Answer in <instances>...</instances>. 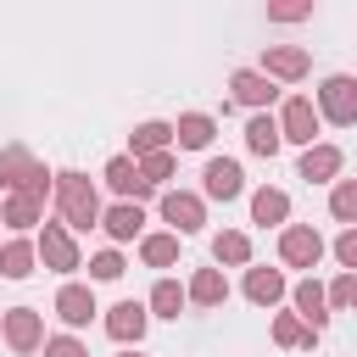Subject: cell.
I'll return each instance as SVG.
<instances>
[{"label":"cell","instance_id":"obj_17","mask_svg":"<svg viewBox=\"0 0 357 357\" xmlns=\"http://www.w3.org/2000/svg\"><path fill=\"white\" fill-rule=\"evenodd\" d=\"M245 296H251L257 307H273V301L284 296V279H279L273 268H251V273H245Z\"/></svg>","mask_w":357,"mask_h":357},{"label":"cell","instance_id":"obj_8","mask_svg":"<svg viewBox=\"0 0 357 357\" xmlns=\"http://www.w3.org/2000/svg\"><path fill=\"white\" fill-rule=\"evenodd\" d=\"M6 340H11V351H33V346L45 340L39 312H33V307H11V312H6Z\"/></svg>","mask_w":357,"mask_h":357},{"label":"cell","instance_id":"obj_34","mask_svg":"<svg viewBox=\"0 0 357 357\" xmlns=\"http://www.w3.org/2000/svg\"><path fill=\"white\" fill-rule=\"evenodd\" d=\"M45 357H89L73 335H56V340H45Z\"/></svg>","mask_w":357,"mask_h":357},{"label":"cell","instance_id":"obj_2","mask_svg":"<svg viewBox=\"0 0 357 357\" xmlns=\"http://www.w3.org/2000/svg\"><path fill=\"white\" fill-rule=\"evenodd\" d=\"M318 112H324L329 123L351 128V123H357V78H346V73L324 78V89H318Z\"/></svg>","mask_w":357,"mask_h":357},{"label":"cell","instance_id":"obj_35","mask_svg":"<svg viewBox=\"0 0 357 357\" xmlns=\"http://www.w3.org/2000/svg\"><path fill=\"white\" fill-rule=\"evenodd\" d=\"M335 257H340L346 268H357V229H346V234L335 240Z\"/></svg>","mask_w":357,"mask_h":357},{"label":"cell","instance_id":"obj_13","mask_svg":"<svg viewBox=\"0 0 357 357\" xmlns=\"http://www.w3.org/2000/svg\"><path fill=\"white\" fill-rule=\"evenodd\" d=\"M262 67H268L273 78H301V73H307V50H296V45H268V50H262Z\"/></svg>","mask_w":357,"mask_h":357},{"label":"cell","instance_id":"obj_4","mask_svg":"<svg viewBox=\"0 0 357 357\" xmlns=\"http://www.w3.org/2000/svg\"><path fill=\"white\" fill-rule=\"evenodd\" d=\"M279 257H284L290 268H312V262L324 257V240H318V229H307V223H290V229L279 234Z\"/></svg>","mask_w":357,"mask_h":357},{"label":"cell","instance_id":"obj_1","mask_svg":"<svg viewBox=\"0 0 357 357\" xmlns=\"http://www.w3.org/2000/svg\"><path fill=\"white\" fill-rule=\"evenodd\" d=\"M56 201H61V218H67L73 229L100 223V195H95V184H89L84 173H56Z\"/></svg>","mask_w":357,"mask_h":357},{"label":"cell","instance_id":"obj_16","mask_svg":"<svg viewBox=\"0 0 357 357\" xmlns=\"http://www.w3.org/2000/svg\"><path fill=\"white\" fill-rule=\"evenodd\" d=\"M340 173V151L335 145H307V156H301V178H335Z\"/></svg>","mask_w":357,"mask_h":357},{"label":"cell","instance_id":"obj_24","mask_svg":"<svg viewBox=\"0 0 357 357\" xmlns=\"http://www.w3.org/2000/svg\"><path fill=\"white\" fill-rule=\"evenodd\" d=\"M296 307H301V312L312 318V335H318V324L329 318V312H324V307H329V296H324V284H318V279H307V284H296Z\"/></svg>","mask_w":357,"mask_h":357},{"label":"cell","instance_id":"obj_19","mask_svg":"<svg viewBox=\"0 0 357 357\" xmlns=\"http://www.w3.org/2000/svg\"><path fill=\"white\" fill-rule=\"evenodd\" d=\"M245 145H251L257 156H273V151L284 145V134H279L273 117H251V123H245Z\"/></svg>","mask_w":357,"mask_h":357},{"label":"cell","instance_id":"obj_18","mask_svg":"<svg viewBox=\"0 0 357 357\" xmlns=\"http://www.w3.org/2000/svg\"><path fill=\"white\" fill-rule=\"evenodd\" d=\"M184 296H190L195 307H218V301L229 296V284H223V273H218V268H201V273L190 279V290H184Z\"/></svg>","mask_w":357,"mask_h":357},{"label":"cell","instance_id":"obj_9","mask_svg":"<svg viewBox=\"0 0 357 357\" xmlns=\"http://www.w3.org/2000/svg\"><path fill=\"white\" fill-rule=\"evenodd\" d=\"M106 184H112V190H117L123 201L134 195V206H139V195H151V184L139 178V167H134V156H112V162H106Z\"/></svg>","mask_w":357,"mask_h":357},{"label":"cell","instance_id":"obj_14","mask_svg":"<svg viewBox=\"0 0 357 357\" xmlns=\"http://www.w3.org/2000/svg\"><path fill=\"white\" fill-rule=\"evenodd\" d=\"M229 89H234V100H245V106H268V100H273L268 73H251V67H240V73L229 78Z\"/></svg>","mask_w":357,"mask_h":357},{"label":"cell","instance_id":"obj_7","mask_svg":"<svg viewBox=\"0 0 357 357\" xmlns=\"http://www.w3.org/2000/svg\"><path fill=\"white\" fill-rule=\"evenodd\" d=\"M279 134L284 139H296V145H312V134H318V112H312V100H284V117H279Z\"/></svg>","mask_w":357,"mask_h":357},{"label":"cell","instance_id":"obj_31","mask_svg":"<svg viewBox=\"0 0 357 357\" xmlns=\"http://www.w3.org/2000/svg\"><path fill=\"white\" fill-rule=\"evenodd\" d=\"M273 340H279V346H301V340H307V346H312V335H307V329H301V324H296V318H290V312H284V318H279V324H273Z\"/></svg>","mask_w":357,"mask_h":357},{"label":"cell","instance_id":"obj_32","mask_svg":"<svg viewBox=\"0 0 357 357\" xmlns=\"http://www.w3.org/2000/svg\"><path fill=\"white\" fill-rule=\"evenodd\" d=\"M324 296H329L335 307H357V273H340V279H335Z\"/></svg>","mask_w":357,"mask_h":357},{"label":"cell","instance_id":"obj_11","mask_svg":"<svg viewBox=\"0 0 357 357\" xmlns=\"http://www.w3.org/2000/svg\"><path fill=\"white\" fill-rule=\"evenodd\" d=\"M106 335H112V340H139V335H145V307H139V301H117V307L106 312Z\"/></svg>","mask_w":357,"mask_h":357},{"label":"cell","instance_id":"obj_22","mask_svg":"<svg viewBox=\"0 0 357 357\" xmlns=\"http://www.w3.org/2000/svg\"><path fill=\"white\" fill-rule=\"evenodd\" d=\"M173 139H178L184 151H201V145H212V117H201V112H190V117H178V128H173Z\"/></svg>","mask_w":357,"mask_h":357},{"label":"cell","instance_id":"obj_26","mask_svg":"<svg viewBox=\"0 0 357 357\" xmlns=\"http://www.w3.org/2000/svg\"><path fill=\"white\" fill-rule=\"evenodd\" d=\"M178 307H184V290H178L173 279H162V284L151 290V312H156V318H178Z\"/></svg>","mask_w":357,"mask_h":357},{"label":"cell","instance_id":"obj_6","mask_svg":"<svg viewBox=\"0 0 357 357\" xmlns=\"http://www.w3.org/2000/svg\"><path fill=\"white\" fill-rule=\"evenodd\" d=\"M39 257H45L56 273H73V268H78V245H73V234H67L61 223H45V234H39Z\"/></svg>","mask_w":357,"mask_h":357},{"label":"cell","instance_id":"obj_29","mask_svg":"<svg viewBox=\"0 0 357 357\" xmlns=\"http://www.w3.org/2000/svg\"><path fill=\"white\" fill-rule=\"evenodd\" d=\"M212 257H218V262H234V268H240V262L251 257V240H245V234H218V240H212Z\"/></svg>","mask_w":357,"mask_h":357},{"label":"cell","instance_id":"obj_10","mask_svg":"<svg viewBox=\"0 0 357 357\" xmlns=\"http://www.w3.org/2000/svg\"><path fill=\"white\" fill-rule=\"evenodd\" d=\"M240 184H245L240 162H229V156H212V162H206V195H218V201H234V195H240Z\"/></svg>","mask_w":357,"mask_h":357},{"label":"cell","instance_id":"obj_27","mask_svg":"<svg viewBox=\"0 0 357 357\" xmlns=\"http://www.w3.org/2000/svg\"><path fill=\"white\" fill-rule=\"evenodd\" d=\"M329 212H335L340 223H351V229H357V178L335 184V195H329Z\"/></svg>","mask_w":357,"mask_h":357},{"label":"cell","instance_id":"obj_5","mask_svg":"<svg viewBox=\"0 0 357 357\" xmlns=\"http://www.w3.org/2000/svg\"><path fill=\"white\" fill-rule=\"evenodd\" d=\"M162 218H167L178 234H195V229L206 223V212H201V201H195L190 190H167V195H162Z\"/></svg>","mask_w":357,"mask_h":357},{"label":"cell","instance_id":"obj_33","mask_svg":"<svg viewBox=\"0 0 357 357\" xmlns=\"http://www.w3.org/2000/svg\"><path fill=\"white\" fill-rule=\"evenodd\" d=\"M89 273H95V279H123V257H117V251H100V257L89 262Z\"/></svg>","mask_w":357,"mask_h":357},{"label":"cell","instance_id":"obj_36","mask_svg":"<svg viewBox=\"0 0 357 357\" xmlns=\"http://www.w3.org/2000/svg\"><path fill=\"white\" fill-rule=\"evenodd\" d=\"M123 357H134V351H123Z\"/></svg>","mask_w":357,"mask_h":357},{"label":"cell","instance_id":"obj_28","mask_svg":"<svg viewBox=\"0 0 357 357\" xmlns=\"http://www.w3.org/2000/svg\"><path fill=\"white\" fill-rule=\"evenodd\" d=\"M139 257H145L151 268H167V262L178 257V240H173V234H151V240L139 245Z\"/></svg>","mask_w":357,"mask_h":357},{"label":"cell","instance_id":"obj_20","mask_svg":"<svg viewBox=\"0 0 357 357\" xmlns=\"http://www.w3.org/2000/svg\"><path fill=\"white\" fill-rule=\"evenodd\" d=\"M251 218L257 223H284L290 218V195L284 190H257L251 195Z\"/></svg>","mask_w":357,"mask_h":357},{"label":"cell","instance_id":"obj_25","mask_svg":"<svg viewBox=\"0 0 357 357\" xmlns=\"http://www.w3.org/2000/svg\"><path fill=\"white\" fill-rule=\"evenodd\" d=\"M167 139H173V128H167V123H139V128H134V151H139V156L167 151Z\"/></svg>","mask_w":357,"mask_h":357},{"label":"cell","instance_id":"obj_21","mask_svg":"<svg viewBox=\"0 0 357 357\" xmlns=\"http://www.w3.org/2000/svg\"><path fill=\"white\" fill-rule=\"evenodd\" d=\"M100 223H106V234H112V240H134V234H139V223H145V212H139L134 201H123V206H112Z\"/></svg>","mask_w":357,"mask_h":357},{"label":"cell","instance_id":"obj_30","mask_svg":"<svg viewBox=\"0 0 357 357\" xmlns=\"http://www.w3.org/2000/svg\"><path fill=\"white\" fill-rule=\"evenodd\" d=\"M139 178H145V184L156 190L162 178H173V156H167V151H156V156H145V162H139Z\"/></svg>","mask_w":357,"mask_h":357},{"label":"cell","instance_id":"obj_3","mask_svg":"<svg viewBox=\"0 0 357 357\" xmlns=\"http://www.w3.org/2000/svg\"><path fill=\"white\" fill-rule=\"evenodd\" d=\"M33 184H45V167H39L22 145H6V151H0V190L17 195V190H33Z\"/></svg>","mask_w":357,"mask_h":357},{"label":"cell","instance_id":"obj_15","mask_svg":"<svg viewBox=\"0 0 357 357\" xmlns=\"http://www.w3.org/2000/svg\"><path fill=\"white\" fill-rule=\"evenodd\" d=\"M56 312L78 329V324H89V312H95V296H89V284H61V296H56Z\"/></svg>","mask_w":357,"mask_h":357},{"label":"cell","instance_id":"obj_23","mask_svg":"<svg viewBox=\"0 0 357 357\" xmlns=\"http://www.w3.org/2000/svg\"><path fill=\"white\" fill-rule=\"evenodd\" d=\"M0 273H6V279H28V273H33V245H28V240H11V245L0 251Z\"/></svg>","mask_w":357,"mask_h":357},{"label":"cell","instance_id":"obj_12","mask_svg":"<svg viewBox=\"0 0 357 357\" xmlns=\"http://www.w3.org/2000/svg\"><path fill=\"white\" fill-rule=\"evenodd\" d=\"M39 212H45V184H33V190H17V195L6 201V223H11V229H28V223H39Z\"/></svg>","mask_w":357,"mask_h":357}]
</instances>
